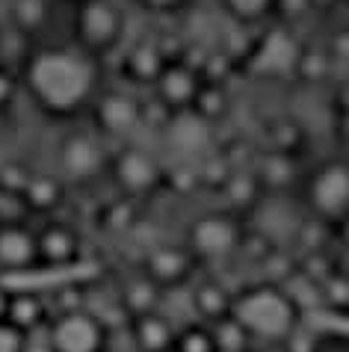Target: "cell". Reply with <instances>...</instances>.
I'll use <instances>...</instances> for the list:
<instances>
[{"instance_id": "ac0fdd59", "label": "cell", "mask_w": 349, "mask_h": 352, "mask_svg": "<svg viewBox=\"0 0 349 352\" xmlns=\"http://www.w3.org/2000/svg\"><path fill=\"white\" fill-rule=\"evenodd\" d=\"M6 322L15 331H21L24 338L38 335L42 329H47L51 322V308L47 299L36 290H12V302H9V314Z\"/></svg>"}, {"instance_id": "1f68e13d", "label": "cell", "mask_w": 349, "mask_h": 352, "mask_svg": "<svg viewBox=\"0 0 349 352\" xmlns=\"http://www.w3.org/2000/svg\"><path fill=\"white\" fill-rule=\"evenodd\" d=\"M335 128H337V136H341V140H349V110H341V107H337Z\"/></svg>"}, {"instance_id": "7c38bea8", "label": "cell", "mask_w": 349, "mask_h": 352, "mask_svg": "<svg viewBox=\"0 0 349 352\" xmlns=\"http://www.w3.org/2000/svg\"><path fill=\"white\" fill-rule=\"evenodd\" d=\"M199 267V261L192 258V252L183 243H169V246L151 249L142 261V276L151 281L160 293L187 287L192 270Z\"/></svg>"}, {"instance_id": "30bf717a", "label": "cell", "mask_w": 349, "mask_h": 352, "mask_svg": "<svg viewBox=\"0 0 349 352\" xmlns=\"http://www.w3.org/2000/svg\"><path fill=\"white\" fill-rule=\"evenodd\" d=\"M201 86H205L201 65H190L181 56V60H169L163 65V72H160L157 80H154L151 92H154V101H157L169 116H178V113L192 110Z\"/></svg>"}, {"instance_id": "52a82bcc", "label": "cell", "mask_w": 349, "mask_h": 352, "mask_svg": "<svg viewBox=\"0 0 349 352\" xmlns=\"http://www.w3.org/2000/svg\"><path fill=\"white\" fill-rule=\"evenodd\" d=\"M305 42H299L293 27L287 24H267L264 30H258L255 45L246 54V68L258 77H296L299 56H302Z\"/></svg>"}, {"instance_id": "484cf974", "label": "cell", "mask_w": 349, "mask_h": 352, "mask_svg": "<svg viewBox=\"0 0 349 352\" xmlns=\"http://www.w3.org/2000/svg\"><path fill=\"white\" fill-rule=\"evenodd\" d=\"M33 178V169L27 163H18V160H9L0 166V192L3 195H12V199H21L27 184Z\"/></svg>"}, {"instance_id": "836d02e7", "label": "cell", "mask_w": 349, "mask_h": 352, "mask_svg": "<svg viewBox=\"0 0 349 352\" xmlns=\"http://www.w3.org/2000/svg\"><path fill=\"white\" fill-rule=\"evenodd\" d=\"M255 352H287L284 344H273V346H255Z\"/></svg>"}, {"instance_id": "9c48e42d", "label": "cell", "mask_w": 349, "mask_h": 352, "mask_svg": "<svg viewBox=\"0 0 349 352\" xmlns=\"http://www.w3.org/2000/svg\"><path fill=\"white\" fill-rule=\"evenodd\" d=\"M51 352H106L110 329L92 311H65L56 314L45 329Z\"/></svg>"}, {"instance_id": "603a6c76", "label": "cell", "mask_w": 349, "mask_h": 352, "mask_svg": "<svg viewBox=\"0 0 349 352\" xmlns=\"http://www.w3.org/2000/svg\"><path fill=\"white\" fill-rule=\"evenodd\" d=\"M228 110H231V98L225 92V83L205 80L196 104H192V113H196L199 119H205L207 124H219L228 116Z\"/></svg>"}, {"instance_id": "44dd1931", "label": "cell", "mask_w": 349, "mask_h": 352, "mask_svg": "<svg viewBox=\"0 0 349 352\" xmlns=\"http://www.w3.org/2000/svg\"><path fill=\"white\" fill-rule=\"evenodd\" d=\"M219 6L243 30H264L278 15V0H219Z\"/></svg>"}, {"instance_id": "8992f818", "label": "cell", "mask_w": 349, "mask_h": 352, "mask_svg": "<svg viewBox=\"0 0 349 352\" xmlns=\"http://www.w3.org/2000/svg\"><path fill=\"white\" fill-rule=\"evenodd\" d=\"M106 175L119 190V199L128 201L148 199L169 181L166 166L139 145H122L119 151H113L110 163H106Z\"/></svg>"}, {"instance_id": "4dcf8cb0", "label": "cell", "mask_w": 349, "mask_h": 352, "mask_svg": "<svg viewBox=\"0 0 349 352\" xmlns=\"http://www.w3.org/2000/svg\"><path fill=\"white\" fill-rule=\"evenodd\" d=\"M9 302H12V287L0 278V322H6V314H9Z\"/></svg>"}, {"instance_id": "3957f363", "label": "cell", "mask_w": 349, "mask_h": 352, "mask_svg": "<svg viewBox=\"0 0 349 352\" xmlns=\"http://www.w3.org/2000/svg\"><path fill=\"white\" fill-rule=\"evenodd\" d=\"M124 27H128V15L115 0H83L71 6V45L98 63L122 51Z\"/></svg>"}, {"instance_id": "8fae6325", "label": "cell", "mask_w": 349, "mask_h": 352, "mask_svg": "<svg viewBox=\"0 0 349 352\" xmlns=\"http://www.w3.org/2000/svg\"><path fill=\"white\" fill-rule=\"evenodd\" d=\"M95 119V133L124 140L142 124V98L131 92H98V98L89 107Z\"/></svg>"}, {"instance_id": "277c9868", "label": "cell", "mask_w": 349, "mask_h": 352, "mask_svg": "<svg viewBox=\"0 0 349 352\" xmlns=\"http://www.w3.org/2000/svg\"><path fill=\"white\" fill-rule=\"evenodd\" d=\"M246 225L240 213L231 210H207L187 225L183 246L192 252L199 263H222L234 258L246 243Z\"/></svg>"}, {"instance_id": "2e32d148", "label": "cell", "mask_w": 349, "mask_h": 352, "mask_svg": "<svg viewBox=\"0 0 349 352\" xmlns=\"http://www.w3.org/2000/svg\"><path fill=\"white\" fill-rule=\"evenodd\" d=\"M169 63V56L166 51L157 45V42H151V38H145V42H137V45H131L128 51L122 54V60H119V68H122V77L128 83L133 86H154V80L160 77L163 72V65Z\"/></svg>"}, {"instance_id": "ffe728a7", "label": "cell", "mask_w": 349, "mask_h": 352, "mask_svg": "<svg viewBox=\"0 0 349 352\" xmlns=\"http://www.w3.org/2000/svg\"><path fill=\"white\" fill-rule=\"evenodd\" d=\"M190 302L201 322L216 326V322L231 317L234 290H228L222 281H199V285H192V290H190Z\"/></svg>"}, {"instance_id": "f546056e", "label": "cell", "mask_w": 349, "mask_h": 352, "mask_svg": "<svg viewBox=\"0 0 349 352\" xmlns=\"http://www.w3.org/2000/svg\"><path fill=\"white\" fill-rule=\"evenodd\" d=\"M137 6L154 15H172V12H181L187 6V0H137Z\"/></svg>"}, {"instance_id": "f1b7e54d", "label": "cell", "mask_w": 349, "mask_h": 352, "mask_svg": "<svg viewBox=\"0 0 349 352\" xmlns=\"http://www.w3.org/2000/svg\"><path fill=\"white\" fill-rule=\"evenodd\" d=\"M27 338L15 331L9 322H0V352H24Z\"/></svg>"}, {"instance_id": "9a60e30c", "label": "cell", "mask_w": 349, "mask_h": 352, "mask_svg": "<svg viewBox=\"0 0 349 352\" xmlns=\"http://www.w3.org/2000/svg\"><path fill=\"white\" fill-rule=\"evenodd\" d=\"M163 142H166L178 157H199V154L210 151L213 124L199 119L192 110L169 116V122L163 124Z\"/></svg>"}, {"instance_id": "5b68a950", "label": "cell", "mask_w": 349, "mask_h": 352, "mask_svg": "<svg viewBox=\"0 0 349 352\" xmlns=\"http://www.w3.org/2000/svg\"><path fill=\"white\" fill-rule=\"evenodd\" d=\"M302 201L314 219L337 225L349 217V163L323 160L302 181Z\"/></svg>"}, {"instance_id": "7a4b0ae2", "label": "cell", "mask_w": 349, "mask_h": 352, "mask_svg": "<svg viewBox=\"0 0 349 352\" xmlns=\"http://www.w3.org/2000/svg\"><path fill=\"white\" fill-rule=\"evenodd\" d=\"M234 317L255 346L284 344L293 331L302 326V308L287 287L275 281H258L234 290Z\"/></svg>"}, {"instance_id": "ba28073f", "label": "cell", "mask_w": 349, "mask_h": 352, "mask_svg": "<svg viewBox=\"0 0 349 352\" xmlns=\"http://www.w3.org/2000/svg\"><path fill=\"white\" fill-rule=\"evenodd\" d=\"M110 163V151L95 131H69L56 148V166L65 184H89L101 178Z\"/></svg>"}, {"instance_id": "6da1fadb", "label": "cell", "mask_w": 349, "mask_h": 352, "mask_svg": "<svg viewBox=\"0 0 349 352\" xmlns=\"http://www.w3.org/2000/svg\"><path fill=\"white\" fill-rule=\"evenodd\" d=\"M21 89L45 119L69 122L98 98L101 63L74 45L36 47L18 65Z\"/></svg>"}, {"instance_id": "d6986e66", "label": "cell", "mask_w": 349, "mask_h": 352, "mask_svg": "<svg viewBox=\"0 0 349 352\" xmlns=\"http://www.w3.org/2000/svg\"><path fill=\"white\" fill-rule=\"evenodd\" d=\"M65 190H69V184L56 172H33V178L21 195L24 210L38 213V217H45V219H54V213L60 210L65 201Z\"/></svg>"}, {"instance_id": "e0dca14e", "label": "cell", "mask_w": 349, "mask_h": 352, "mask_svg": "<svg viewBox=\"0 0 349 352\" xmlns=\"http://www.w3.org/2000/svg\"><path fill=\"white\" fill-rule=\"evenodd\" d=\"M174 335H178V329L160 308L131 317V338L139 352H172Z\"/></svg>"}, {"instance_id": "d6a6232c", "label": "cell", "mask_w": 349, "mask_h": 352, "mask_svg": "<svg viewBox=\"0 0 349 352\" xmlns=\"http://www.w3.org/2000/svg\"><path fill=\"white\" fill-rule=\"evenodd\" d=\"M335 231H337V237H341L346 246H349V217H346L344 222H337V225H335Z\"/></svg>"}, {"instance_id": "cb8c5ba5", "label": "cell", "mask_w": 349, "mask_h": 352, "mask_svg": "<svg viewBox=\"0 0 349 352\" xmlns=\"http://www.w3.org/2000/svg\"><path fill=\"white\" fill-rule=\"evenodd\" d=\"M172 352H219V349L207 322H190V326L178 329Z\"/></svg>"}, {"instance_id": "4fadbf2b", "label": "cell", "mask_w": 349, "mask_h": 352, "mask_svg": "<svg viewBox=\"0 0 349 352\" xmlns=\"http://www.w3.org/2000/svg\"><path fill=\"white\" fill-rule=\"evenodd\" d=\"M36 246H38V270L74 267V263H80V255H83L80 234L63 219H47L36 231Z\"/></svg>"}, {"instance_id": "4316f807", "label": "cell", "mask_w": 349, "mask_h": 352, "mask_svg": "<svg viewBox=\"0 0 349 352\" xmlns=\"http://www.w3.org/2000/svg\"><path fill=\"white\" fill-rule=\"evenodd\" d=\"M21 95L24 89H21V72H18V65L0 60V113L12 110Z\"/></svg>"}, {"instance_id": "7402d4cb", "label": "cell", "mask_w": 349, "mask_h": 352, "mask_svg": "<svg viewBox=\"0 0 349 352\" xmlns=\"http://www.w3.org/2000/svg\"><path fill=\"white\" fill-rule=\"evenodd\" d=\"M9 24L21 36H36L51 24V0H12Z\"/></svg>"}, {"instance_id": "e575fe53", "label": "cell", "mask_w": 349, "mask_h": 352, "mask_svg": "<svg viewBox=\"0 0 349 352\" xmlns=\"http://www.w3.org/2000/svg\"><path fill=\"white\" fill-rule=\"evenodd\" d=\"M69 3H71V6H77V3H83V0H69Z\"/></svg>"}, {"instance_id": "83f0119b", "label": "cell", "mask_w": 349, "mask_h": 352, "mask_svg": "<svg viewBox=\"0 0 349 352\" xmlns=\"http://www.w3.org/2000/svg\"><path fill=\"white\" fill-rule=\"evenodd\" d=\"M323 293L328 308H335L337 314H346L349 311V276L346 272H328L323 278Z\"/></svg>"}, {"instance_id": "d4e9b609", "label": "cell", "mask_w": 349, "mask_h": 352, "mask_svg": "<svg viewBox=\"0 0 349 352\" xmlns=\"http://www.w3.org/2000/svg\"><path fill=\"white\" fill-rule=\"evenodd\" d=\"M210 329H213V338H216V349L219 352H255L251 338L246 335L243 326H240L234 317L222 320V322H216V326H210Z\"/></svg>"}, {"instance_id": "5bb4252c", "label": "cell", "mask_w": 349, "mask_h": 352, "mask_svg": "<svg viewBox=\"0 0 349 352\" xmlns=\"http://www.w3.org/2000/svg\"><path fill=\"white\" fill-rule=\"evenodd\" d=\"M38 270V246L36 231L24 219L0 222V278L3 276H24Z\"/></svg>"}]
</instances>
